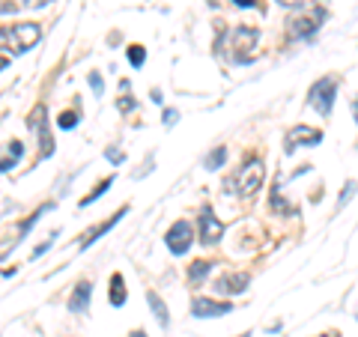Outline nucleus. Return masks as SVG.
Instances as JSON below:
<instances>
[{
  "mask_svg": "<svg viewBox=\"0 0 358 337\" xmlns=\"http://www.w3.org/2000/svg\"><path fill=\"white\" fill-rule=\"evenodd\" d=\"M322 21H326V9H322V6H313L308 15H299V18L289 21V27H293V36L308 39V36H313V33L322 27Z\"/></svg>",
  "mask_w": 358,
  "mask_h": 337,
  "instance_id": "obj_5",
  "label": "nucleus"
},
{
  "mask_svg": "<svg viewBox=\"0 0 358 337\" xmlns=\"http://www.w3.org/2000/svg\"><path fill=\"white\" fill-rule=\"evenodd\" d=\"M126 212H129V206H122V209L117 212V215H114V218H108V221H102V224H96V227H93V230H90V233H84V236H81V239H78V248H81V251H87V248H90V245H93V242L99 239V236H105V233H108L110 227H114V224H117V221H120L122 215H126Z\"/></svg>",
  "mask_w": 358,
  "mask_h": 337,
  "instance_id": "obj_12",
  "label": "nucleus"
},
{
  "mask_svg": "<svg viewBox=\"0 0 358 337\" xmlns=\"http://www.w3.org/2000/svg\"><path fill=\"white\" fill-rule=\"evenodd\" d=\"M90 87H93V93H96V96H102V93H105L102 75H99V72H90Z\"/></svg>",
  "mask_w": 358,
  "mask_h": 337,
  "instance_id": "obj_23",
  "label": "nucleus"
},
{
  "mask_svg": "<svg viewBox=\"0 0 358 337\" xmlns=\"http://www.w3.org/2000/svg\"><path fill=\"white\" fill-rule=\"evenodd\" d=\"M3 66H6V57H0V69H3Z\"/></svg>",
  "mask_w": 358,
  "mask_h": 337,
  "instance_id": "obj_35",
  "label": "nucleus"
},
{
  "mask_svg": "<svg viewBox=\"0 0 358 337\" xmlns=\"http://www.w3.org/2000/svg\"><path fill=\"white\" fill-rule=\"evenodd\" d=\"M105 155H108V159L114 162V164H122V162H126V155H122L120 150H105Z\"/></svg>",
  "mask_w": 358,
  "mask_h": 337,
  "instance_id": "obj_26",
  "label": "nucleus"
},
{
  "mask_svg": "<svg viewBox=\"0 0 358 337\" xmlns=\"http://www.w3.org/2000/svg\"><path fill=\"white\" fill-rule=\"evenodd\" d=\"M278 3H281V6H299L301 0H278Z\"/></svg>",
  "mask_w": 358,
  "mask_h": 337,
  "instance_id": "obj_31",
  "label": "nucleus"
},
{
  "mask_svg": "<svg viewBox=\"0 0 358 337\" xmlns=\"http://www.w3.org/2000/svg\"><path fill=\"white\" fill-rule=\"evenodd\" d=\"M322 141V131L320 129H310V126H296L287 131L284 138V150L287 152H296L299 147H317V143Z\"/></svg>",
  "mask_w": 358,
  "mask_h": 337,
  "instance_id": "obj_6",
  "label": "nucleus"
},
{
  "mask_svg": "<svg viewBox=\"0 0 358 337\" xmlns=\"http://www.w3.org/2000/svg\"><path fill=\"white\" fill-rule=\"evenodd\" d=\"M51 245H54V236H51V239H48V242H42V245H39V248H33V257H42L45 251H48V248H51Z\"/></svg>",
  "mask_w": 358,
  "mask_h": 337,
  "instance_id": "obj_29",
  "label": "nucleus"
},
{
  "mask_svg": "<svg viewBox=\"0 0 358 337\" xmlns=\"http://www.w3.org/2000/svg\"><path fill=\"white\" fill-rule=\"evenodd\" d=\"M164 242H167V251L176 254V257H182L188 248H192V242H194L192 224H188V221H176V224H171V230H167Z\"/></svg>",
  "mask_w": 358,
  "mask_h": 337,
  "instance_id": "obj_4",
  "label": "nucleus"
},
{
  "mask_svg": "<svg viewBox=\"0 0 358 337\" xmlns=\"http://www.w3.org/2000/svg\"><path fill=\"white\" fill-rule=\"evenodd\" d=\"M322 337H341L338 331H329V334H322Z\"/></svg>",
  "mask_w": 358,
  "mask_h": 337,
  "instance_id": "obj_34",
  "label": "nucleus"
},
{
  "mask_svg": "<svg viewBox=\"0 0 358 337\" xmlns=\"http://www.w3.org/2000/svg\"><path fill=\"white\" fill-rule=\"evenodd\" d=\"M90 296H93V284L90 280H78L69 299V310L72 313H87L90 310Z\"/></svg>",
  "mask_w": 358,
  "mask_h": 337,
  "instance_id": "obj_13",
  "label": "nucleus"
},
{
  "mask_svg": "<svg viewBox=\"0 0 358 337\" xmlns=\"http://www.w3.org/2000/svg\"><path fill=\"white\" fill-rule=\"evenodd\" d=\"M75 120H78V114H75V110H66V114H60L57 126H60V129H75Z\"/></svg>",
  "mask_w": 358,
  "mask_h": 337,
  "instance_id": "obj_22",
  "label": "nucleus"
},
{
  "mask_svg": "<svg viewBox=\"0 0 358 337\" xmlns=\"http://www.w3.org/2000/svg\"><path fill=\"white\" fill-rule=\"evenodd\" d=\"M120 110H122V114H129V110H134V99L122 96V99H120Z\"/></svg>",
  "mask_w": 358,
  "mask_h": 337,
  "instance_id": "obj_28",
  "label": "nucleus"
},
{
  "mask_svg": "<svg viewBox=\"0 0 358 337\" xmlns=\"http://www.w3.org/2000/svg\"><path fill=\"white\" fill-rule=\"evenodd\" d=\"M352 114H355V122H358V96L352 99Z\"/></svg>",
  "mask_w": 358,
  "mask_h": 337,
  "instance_id": "obj_32",
  "label": "nucleus"
},
{
  "mask_svg": "<svg viewBox=\"0 0 358 337\" xmlns=\"http://www.w3.org/2000/svg\"><path fill=\"white\" fill-rule=\"evenodd\" d=\"M39 39H42V27L33 24V21L0 27V51H6V54H24V51H30Z\"/></svg>",
  "mask_w": 358,
  "mask_h": 337,
  "instance_id": "obj_1",
  "label": "nucleus"
},
{
  "mask_svg": "<svg viewBox=\"0 0 358 337\" xmlns=\"http://www.w3.org/2000/svg\"><path fill=\"white\" fill-rule=\"evenodd\" d=\"M147 301H150L152 313H155V317H159V322H162L164 329H167V325H171V313H167V305H164V299H162L159 293H152V289H150V293H147Z\"/></svg>",
  "mask_w": 358,
  "mask_h": 337,
  "instance_id": "obj_15",
  "label": "nucleus"
},
{
  "mask_svg": "<svg viewBox=\"0 0 358 337\" xmlns=\"http://www.w3.org/2000/svg\"><path fill=\"white\" fill-rule=\"evenodd\" d=\"M27 6V9H36V6H45V3H51V0H15V6Z\"/></svg>",
  "mask_w": 358,
  "mask_h": 337,
  "instance_id": "obj_25",
  "label": "nucleus"
},
{
  "mask_svg": "<svg viewBox=\"0 0 358 337\" xmlns=\"http://www.w3.org/2000/svg\"><path fill=\"white\" fill-rule=\"evenodd\" d=\"M233 305L230 301H215V299H206V296H197L192 301V313L197 320H212V317H224V313H230Z\"/></svg>",
  "mask_w": 358,
  "mask_h": 337,
  "instance_id": "obj_8",
  "label": "nucleus"
},
{
  "mask_svg": "<svg viewBox=\"0 0 358 337\" xmlns=\"http://www.w3.org/2000/svg\"><path fill=\"white\" fill-rule=\"evenodd\" d=\"M15 13V0H0V15Z\"/></svg>",
  "mask_w": 358,
  "mask_h": 337,
  "instance_id": "obj_27",
  "label": "nucleus"
},
{
  "mask_svg": "<svg viewBox=\"0 0 358 337\" xmlns=\"http://www.w3.org/2000/svg\"><path fill=\"white\" fill-rule=\"evenodd\" d=\"M126 57H129V63L134 66V69H141L143 60H147V51H143V45H129Z\"/></svg>",
  "mask_w": 358,
  "mask_h": 337,
  "instance_id": "obj_20",
  "label": "nucleus"
},
{
  "mask_svg": "<svg viewBox=\"0 0 358 337\" xmlns=\"http://www.w3.org/2000/svg\"><path fill=\"white\" fill-rule=\"evenodd\" d=\"M110 185H114V176H108V179H102V182H99L93 191H90V194L81 200V206H90V203H93V200H99V197H102L105 194V191L110 188Z\"/></svg>",
  "mask_w": 358,
  "mask_h": 337,
  "instance_id": "obj_19",
  "label": "nucleus"
},
{
  "mask_svg": "<svg viewBox=\"0 0 358 337\" xmlns=\"http://www.w3.org/2000/svg\"><path fill=\"white\" fill-rule=\"evenodd\" d=\"M30 129L39 134V143H42V155H51L54 152V141H51V131H48V122H45V105H39L36 110L30 114Z\"/></svg>",
  "mask_w": 358,
  "mask_h": 337,
  "instance_id": "obj_11",
  "label": "nucleus"
},
{
  "mask_svg": "<svg viewBox=\"0 0 358 337\" xmlns=\"http://www.w3.org/2000/svg\"><path fill=\"white\" fill-rule=\"evenodd\" d=\"M21 155H24V143L21 141L3 143V150H0V173H6L9 167H15L21 162Z\"/></svg>",
  "mask_w": 358,
  "mask_h": 337,
  "instance_id": "obj_14",
  "label": "nucleus"
},
{
  "mask_svg": "<svg viewBox=\"0 0 358 337\" xmlns=\"http://www.w3.org/2000/svg\"><path fill=\"white\" fill-rule=\"evenodd\" d=\"M355 188H358V185H355V179H350V182H346V185L341 188V197H338V203H341V206L350 203L352 194H355Z\"/></svg>",
  "mask_w": 358,
  "mask_h": 337,
  "instance_id": "obj_21",
  "label": "nucleus"
},
{
  "mask_svg": "<svg viewBox=\"0 0 358 337\" xmlns=\"http://www.w3.org/2000/svg\"><path fill=\"white\" fill-rule=\"evenodd\" d=\"M248 284H251L248 272H227V275H221L215 280V289H218L221 296H236V293H245Z\"/></svg>",
  "mask_w": 358,
  "mask_h": 337,
  "instance_id": "obj_9",
  "label": "nucleus"
},
{
  "mask_svg": "<svg viewBox=\"0 0 358 337\" xmlns=\"http://www.w3.org/2000/svg\"><path fill=\"white\" fill-rule=\"evenodd\" d=\"M176 120H179V110H176V108H167L164 117H162V122H164L167 129H171V126H176Z\"/></svg>",
  "mask_w": 358,
  "mask_h": 337,
  "instance_id": "obj_24",
  "label": "nucleus"
},
{
  "mask_svg": "<svg viewBox=\"0 0 358 337\" xmlns=\"http://www.w3.org/2000/svg\"><path fill=\"white\" fill-rule=\"evenodd\" d=\"M227 164V147H215L206 159H203V167L206 171H221V167Z\"/></svg>",
  "mask_w": 358,
  "mask_h": 337,
  "instance_id": "obj_17",
  "label": "nucleus"
},
{
  "mask_svg": "<svg viewBox=\"0 0 358 337\" xmlns=\"http://www.w3.org/2000/svg\"><path fill=\"white\" fill-rule=\"evenodd\" d=\"M110 305H114V308H122V305H126V280H122L120 272L110 278Z\"/></svg>",
  "mask_w": 358,
  "mask_h": 337,
  "instance_id": "obj_16",
  "label": "nucleus"
},
{
  "mask_svg": "<svg viewBox=\"0 0 358 337\" xmlns=\"http://www.w3.org/2000/svg\"><path fill=\"white\" fill-rule=\"evenodd\" d=\"M209 268H212V263H209V260H194L192 266H188V280H192V284L197 287L200 280H203V278L209 275Z\"/></svg>",
  "mask_w": 358,
  "mask_h": 337,
  "instance_id": "obj_18",
  "label": "nucleus"
},
{
  "mask_svg": "<svg viewBox=\"0 0 358 337\" xmlns=\"http://www.w3.org/2000/svg\"><path fill=\"white\" fill-rule=\"evenodd\" d=\"M257 39H260V33H257L254 27H236L233 30V51H242L239 54V63H248V51H254Z\"/></svg>",
  "mask_w": 358,
  "mask_h": 337,
  "instance_id": "obj_10",
  "label": "nucleus"
},
{
  "mask_svg": "<svg viewBox=\"0 0 358 337\" xmlns=\"http://www.w3.org/2000/svg\"><path fill=\"white\" fill-rule=\"evenodd\" d=\"M239 337H251V331H245V334H239Z\"/></svg>",
  "mask_w": 358,
  "mask_h": 337,
  "instance_id": "obj_36",
  "label": "nucleus"
},
{
  "mask_svg": "<svg viewBox=\"0 0 358 337\" xmlns=\"http://www.w3.org/2000/svg\"><path fill=\"white\" fill-rule=\"evenodd\" d=\"M129 337H147V331H141V329H138V331H131Z\"/></svg>",
  "mask_w": 358,
  "mask_h": 337,
  "instance_id": "obj_33",
  "label": "nucleus"
},
{
  "mask_svg": "<svg viewBox=\"0 0 358 337\" xmlns=\"http://www.w3.org/2000/svg\"><path fill=\"white\" fill-rule=\"evenodd\" d=\"M263 162L260 159H251V162H245L242 164V171L236 173V191L242 197H251L257 188L263 185Z\"/></svg>",
  "mask_w": 358,
  "mask_h": 337,
  "instance_id": "obj_3",
  "label": "nucleus"
},
{
  "mask_svg": "<svg viewBox=\"0 0 358 337\" xmlns=\"http://www.w3.org/2000/svg\"><path fill=\"white\" fill-rule=\"evenodd\" d=\"M224 230L227 227H224L221 218H215L212 206H203V212H200V239H203V245H218Z\"/></svg>",
  "mask_w": 358,
  "mask_h": 337,
  "instance_id": "obj_7",
  "label": "nucleus"
},
{
  "mask_svg": "<svg viewBox=\"0 0 358 337\" xmlns=\"http://www.w3.org/2000/svg\"><path fill=\"white\" fill-rule=\"evenodd\" d=\"M230 3H236V6L245 9V6H254V0H230Z\"/></svg>",
  "mask_w": 358,
  "mask_h": 337,
  "instance_id": "obj_30",
  "label": "nucleus"
},
{
  "mask_svg": "<svg viewBox=\"0 0 358 337\" xmlns=\"http://www.w3.org/2000/svg\"><path fill=\"white\" fill-rule=\"evenodd\" d=\"M334 93H338V78H322V81H317L310 87L308 102H310V108L317 110V114L329 117L331 108H334Z\"/></svg>",
  "mask_w": 358,
  "mask_h": 337,
  "instance_id": "obj_2",
  "label": "nucleus"
},
{
  "mask_svg": "<svg viewBox=\"0 0 358 337\" xmlns=\"http://www.w3.org/2000/svg\"><path fill=\"white\" fill-rule=\"evenodd\" d=\"M209 3H215V0H209Z\"/></svg>",
  "mask_w": 358,
  "mask_h": 337,
  "instance_id": "obj_37",
  "label": "nucleus"
}]
</instances>
